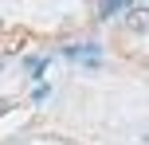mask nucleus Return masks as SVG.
I'll use <instances>...</instances> for the list:
<instances>
[{"mask_svg": "<svg viewBox=\"0 0 149 145\" xmlns=\"http://www.w3.org/2000/svg\"><path fill=\"white\" fill-rule=\"evenodd\" d=\"M126 28H130V31H149V8H130Z\"/></svg>", "mask_w": 149, "mask_h": 145, "instance_id": "obj_1", "label": "nucleus"}, {"mask_svg": "<svg viewBox=\"0 0 149 145\" xmlns=\"http://www.w3.org/2000/svg\"><path fill=\"white\" fill-rule=\"evenodd\" d=\"M8 145H28V141H8Z\"/></svg>", "mask_w": 149, "mask_h": 145, "instance_id": "obj_3", "label": "nucleus"}, {"mask_svg": "<svg viewBox=\"0 0 149 145\" xmlns=\"http://www.w3.org/2000/svg\"><path fill=\"white\" fill-rule=\"evenodd\" d=\"M43 67H47V59H43V55H31V59H24V71H28V78H39V75H43Z\"/></svg>", "mask_w": 149, "mask_h": 145, "instance_id": "obj_2", "label": "nucleus"}]
</instances>
